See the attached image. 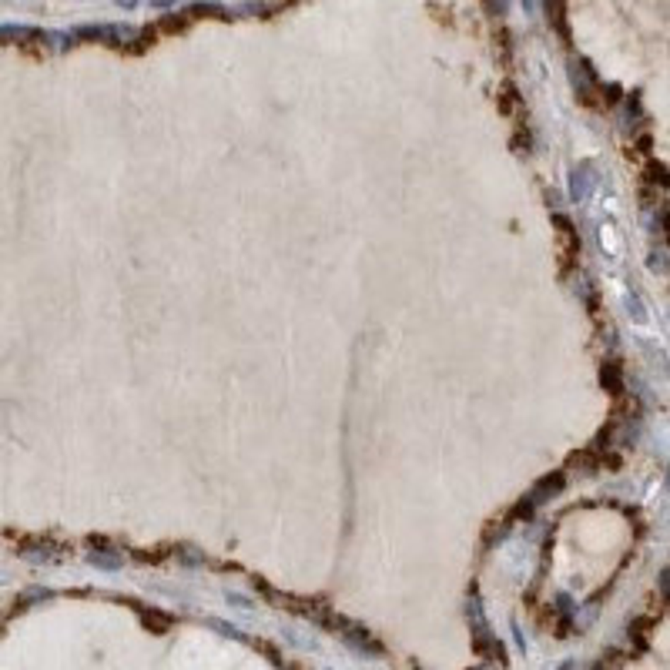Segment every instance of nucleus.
<instances>
[{
    "label": "nucleus",
    "mask_w": 670,
    "mask_h": 670,
    "mask_svg": "<svg viewBox=\"0 0 670 670\" xmlns=\"http://www.w3.org/2000/svg\"><path fill=\"white\" fill-rule=\"evenodd\" d=\"M587 191H590V175H587V168H580V178L573 175V195H577V198H583Z\"/></svg>",
    "instance_id": "1"
},
{
    "label": "nucleus",
    "mask_w": 670,
    "mask_h": 670,
    "mask_svg": "<svg viewBox=\"0 0 670 670\" xmlns=\"http://www.w3.org/2000/svg\"><path fill=\"white\" fill-rule=\"evenodd\" d=\"M660 590H664V596H670V570L664 573V580H660Z\"/></svg>",
    "instance_id": "2"
},
{
    "label": "nucleus",
    "mask_w": 670,
    "mask_h": 670,
    "mask_svg": "<svg viewBox=\"0 0 670 670\" xmlns=\"http://www.w3.org/2000/svg\"><path fill=\"white\" fill-rule=\"evenodd\" d=\"M148 4H151V7H175L178 0H148Z\"/></svg>",
    "instance_id": "3"
},
{
    "label": "nucleus",
    "mask_w": 670,
    "mask_h": 670,
    "mask_svg": "<svg viewBox=\"0 0 670 670\" xmlns=\"http://www.w3.org/2000/svg\"><path fill=\"white\" fill-rule=\"evenodd\" d=\"M141 0H117V7H125V11H131V7H138Z\"/></svg>",
    "instance_id": "4"
},
{
    "label": "nucleus",
    "mask_w": 670,
    "mask_h": 670,
    "mask_svg": "<svg viewBox=\"0 0 670 670\" xmlns=\"http://www.w3.org/2000/svg\"><path fill=\"white\" fill-rule=\"evenodd\" d=\"M667 486H670V483H667Z\"/></svg>",
    "instance_id": "5"
}]
</instances>
